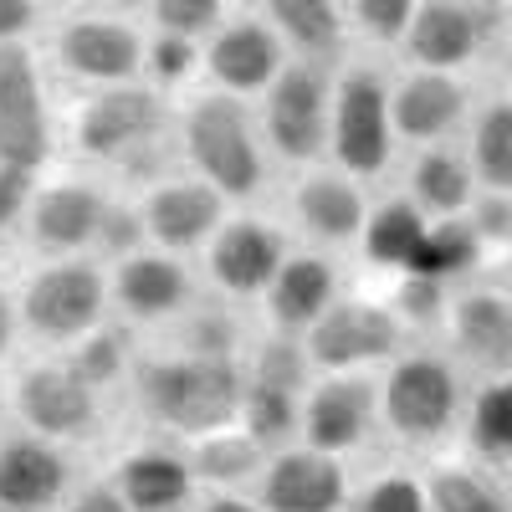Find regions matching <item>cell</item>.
I'll return each instance as SVG.
<instances>
[{
    "mask_svg": "<svg viewBox=\"0 0 512 512\" xmlns=\"http://www.w3.org/2000/svg\"><path fill=\"white\" fill-rule=\"evenodd\" d=\"M241 395H246L241 359H210L164 344V338H149L123 405L134 410L139 431L185 446L195 436L221 431V425H236Z\"/></svg>",
    "mask_w": 512,
    "mask_h": 512,
    "instance_id": "1",
    "label": "cell"
},
{
    "mask_svg": "<svg viewBox=\"0 0 512 512\" xmlns=\"http://www.w3.org/2000/svg\"><path fill=\"white\" fill-rule=\"evenodd\" d=\"M466 395L472 374L446 344H410L379 369V425L400 451L436 456L446 441H461Z\"/></svg>",
    "mask_w": 512,
    "mask_h": 512,
    "instance_id": "2",
    "label": "cell"
},
{
    "mask_svg": "<svg viewBox=\"0 0 512 512\" xmlns=\"http://www.w3.org/2000/svg\"><path fill=\"white\" fill-rule=\"evenodd\" d=\"M175 139H180V164L205 185H216L236 210L267 195L272 154H267L262 123L246 108V98H231L216 88L185 98Z\"/></svg>",
    "mask_w": 512,
    "mask_h": 512,
    "instance_id": "3",
    "label": "cell"
},
{
    "mask_svg": "<svg viewBox=\"0 0 512 512\" xmlns=\"http://www.w3.org/2000/svg\"><path fill=\"white\" fill-rule=\"evenodd\" d=\"M16 308L31 354H67L113 318V277L98 256H41L16 277Z\"/></svg>",
    "mask_w": 512,
    "mask_h": 512,
    "instance_id": "4",
    "label": "cell"
},
{
    "mask_svg": "<svg viewBox=\"0 0 512 512\" xmlns=\"http://www.w3.org/2000/svg\"><path fill=\"white\" fill-rule=\"evenodd\" d=\"M0 400H6V420L16 431H31L72 451L98 446L113 420V400L98 395L62 354H21L6 369Z\"/></svg>",
    "mask_w": 512,
    "mask_h": 512,
    "instance_id": "5",
    "label": "cell"
},
{
    "mask_svg": "<svg viewBox=\"0 0 512 512\" xmlns=\"http://www.w3.org/2000/svg\"><path fill=\"white\" fill-rule=\"evenodd\" d=\"M169 128L164 93L149 82H123V88H93L72 113V154L88 169L113 175H139L154 159Z\"/></svg>",
    "mask_w": 512,
    "mask_h": 512,
    "instance_id": "6",
    "label": "cell"
},
{
    "mask_svg": "<svg viewBox=\"0 0 512 512\" xmlns=\"http://www.w3.org/2000/svg\"><path fill=\"white\" fill-rule=\"evenodd\" d=\"M395 82L374 67H344L333 77V123H328V164H338L359 185L384 180L395 169Z\"/></svg>",
    "mask_w": 512,
    "mask_h": 512,
    "instance_id": "7",
    "label": "cell"
},
{
    "mask_svg": "<svg viewBox=\"0 0 512 512\" xmlns=\"http://www.w3.org/2000/svg\"><path fill=\"white\" fill-rule=\"evenodd\" d=\"M292 246H297V236L287 231L282 216H262L256 205L231 210V221L200 251L205 292L221 297V303H236V308H256L267 297V287L277 282Z\"/></svg>",
    "mask_w": 512,
    "mask_h": 512,
    "instance_id": "8",
    "label": "cell"
},
{
    "mask_svg": "<svg viewBox=\"0 0 512 512\" xmlns=\"http://www.w3.org/2000/svg\"><path fill=\"white\" fill-rule=\"evenodd\" d=\"M272 164L313 169L328 164V123H333V77L328 62H287L282 77L262 93L256 108Z\"/></svg>",
    "mask_w": 512,
    "mask_h": 512,
    "instance_id": "9",
    "label": "cell"
},
{
    "mask_svg": "<svg viewBox=\"0 0 512 512\" xmlns=\"http://www.w3.org/2000/svg\"><path fill=\"white\" fill-rule=\"evenodd\" d=\"M415 338L395 318V308L369 287H349L338 303L318 318V328L303 338V349L318 374H379L390 359H400Z\"/></svg>",
    "mask_w": 512,
    "mask_h": 512,
    "instance_id": "10",
    "label": "cell"
},
{
    "mask_svg": "<svg viewBox=\"0 0 512 512\" xmlns=\"http://www.w3.org/2000/svg\"><path fill=\"white\" fill-rule=\"evenodd\" d=\"M108 277H113V318L123 328H134L139 338H159L205 297L200 262L159 251V246H144L134 256H123V262H113Z\"/></svg>",
    "mask_w": 512,
    "mask_h": 512,
    "instance_id": "11",
    "label": "cell"
},
{
    "mask_svg": "<svg viewBox=\"0 0 512 512\" xmlns=\"http://www.w3.org/2000/svg\"><path fill=\"white\" fill-rule=\"evenodd\" d=\"M369 210H374L369 185L344 175L338 164H313V169H297L292 175L282 221L297 236V246H318V251L344 256L359 246V236L369 226Z\"/></svg>",
    "mask_w": 512,
    "mask_h": 512,
    "instance_id": "12",
    "label": "cell"
},
{
    "mask_svg": "<svg viewBox=\"0 0 512 512\" xmlns=\"http://www.w3.org/2000/svg\"><path fill=\"white\" fill-rule=\"evenodd\" d=\"M113 195L118 190H108L93 175L36 180L26 226H21V246L31 251V262H41V256H93Z\"/></svg>",
    "mask_w": 512,
    "mask_h": 512,
    "instance_id": "13",
    "label": "cell"
},
{
    "mask_svg": "<svg viewBox=\"0 0 512 512\" xmlns=\"http://www.w3.org/2000/svg\"><path fill=\"white\" fill-rule=\"evenodd\" d=\"M139 210H144V226H149V246L159 251H175V256H190L200 262V251L210 246L226 221H231V200L205 185L190 169H175V175H154L139 185Z\"/></svg>",
    "mask_w": 512,
    "mask_h": 512,
    "instance_id": "14",
    "label": "cell"
},
{
    "mask_svg": "<svg viewBox=\"0 0 512 512\" xmlns=\"http://www.w3.org/2000/svg\"><path fill=\"white\" fill-rule=\"evenodd\" d=\"M82 482H88L82 451L16 425L0 431V512H62Z\"/></svg>",
    "mask_w": 512,
    "mask_h": 512,
    "instance_id": "15",
    "label": "cell"
},
{
    "mask_svg": "<svg viewBox=\"0 0 512 512\" xmlns=\"http://www.w3.org/2000/svg\"><path fill=\"white\" fill-rule=\"evenodd\" d=\"M379 425V374H318L303 395V446L354 461L374 446Z\"/></svg>",
    "mask_w": 512,
    "mask_h": 512,
    "instance_id": "16",
    "label": "cell"
},
{
    "mask_svg": "<svg viewBox=\"0 0 512 512\" xmlns=\"http://www.w3.org/2000/svg\"><path fill=\"white\" fill-rule=\"evenodd\" d=\"M103 477L113 482V492L123 497L128 512H195V502H200V482L190 472L185 446L149 436V431L123 441L108 456Z\"/></svg>",
    "mask_w": 512,
    "mask_h": 512,
    "instance_id": "17",
    "label": "cell"
},
{
    "mask_svg": "<svg viewBox=\"0 0 512 512\" xmlns=\"http://www.w3.org/2000/svg\"><path fill=\"white\" fill-rule=\"evenodd\" d=\"M52 149H57V123L31 47L26 41L0 47V164L41 175L52 164Z\"/></svg>",
    "mask_w": 512,
    "mask_h": 512,
    "instance_id": "18",
    "label": "cell"
},
{
    "mask_svg": "<svg viewBox=\"0 0 512 512\" xmlns=\"http://www.w3.org/2000/svg\"><path fill=\"white\" fill-rule=\"evenodd\" d=\"M52 57L67 77L93 82V88H123L144 82L149 72V41L123 16H72L52 36Z\"/></svg>",
    "mask_w": 512,
    "mask_h": 512,
    "instance_id": "19",
    "label": "cell"
},
{
    "mask_svg": "<svg viewBox=\"0 0 512 512\" xmlns=\"http://www.w3.org/2000/svg\"><path fill=\"white\" fill-rule=\"evenodd\" d=\"M441 344L456 354V364L472 379L512 374V287L461 282L451 292Z\"/></svg>",
    "mask_w": 512,
    "mask_h": 512,
    "instance_id": "20",
    "label": "cell"
},
{
    "mask_svg": "<svg viewBox=\"0 0 512 512\" xmlns=\"http://www.w3.org/2000/svg\"><path fill=\"white\" fill-rule=\"evenodd\" d=\"M349 292L344 267L333 251L318 246H292V256L282 262L277 282L267 287V297L256 303V328L282 333V338H308L318 328V318Z\"/></svg>",
    "mask_w": 512,
    "mask_h": 512,
    "instance_id": "21",
    "label": "cell"
},
{
    "mask_svg": "<svg viewBox=\"0 0 512 512\" xmlns=\"http://www.w3.org/2000/svg\"><path fill=\"white\" fill-rule=\"evenodd\" d=\"M256 502L267 512H349L354 502V466L313 446H282L272 451Z\"/></svg>",
    "mask_w": 512,
    "mask_h": 512,
    "instance_id": "22",
    "label": "cell"
},
{
    "mask_svg": "<svg viewBox=\"0 0 512 512\" xmlns=\"http://www.w3.org/2000/svg\"><path fill=\"white\" fill-rule=\"evenodd\" d=\"M287 67V41L267 21H226L205 41V77L216 93L262 98Z\"/></svg>",
    "mask_w": 512,
    "mask_h": 512,
    "instance_id": "23",
    "label": "cell"
},
{
    "mask_svg": "<svg viewBox=\"0 0 512 512\" xmlns=\"http://www.w3.org/2000/svg\"><path fill=\"white\" fill-rule=\"evenodd\" d=\"M487 36H492V11L482 0H420L415 26L405 36V57L410 67L461 72L477 62Z\"/></svg>",
    "mask_w": 512,
    "mask_h": 512,
    "instance_id": "24",
    "label": "cell"
},
{
    "mask_svg": "<svg viewBox=\"0 0 512 512\" xmlns=\"http://www.w3.org/2000/svg\"><path fill=\"white\" fill-rule=\"evenodd\" d=\"M466 108H472V93H466V82L456 72L410 67L395 82V134L405 149L446 144L466 123Z\"/></svg>",
    "mask_w": 512,
    "mask_h": 512,
    "instance_id": "25",
    "label": "cell"
},
{
    "mask_svg": "<svg viewBox=\"0 0 512 512\" xmlns=\"http://www.w3.org/2000/svg\"><path fill=\"white\" fill-rule=\"evenodd\" d=\"M425 236H431V216L400 190V195H384V200H374V210H369V226H364V236H359V246H354V256H359V267L369 272V277H400V272H415V262H420V251H425Z\"/></svg>",
    "mask_w": 512,
    "mask_h": 512,
    "instance_id": "26",
    "label": "cell"
},
{
    "mask_svg": "<svg viewBox=\"0 0 512 512\" xmlns=\"http://www.w3.org/2000/svg\"><path fill=\"white\" fill-rule=\"evenodd\" d=\"M405 195L431 221H466L477 195H482V185H477V169H472V159H466V149L431 144V149H415V159L405 169Z\"/></svg>",
    "mask_w": 512,
    "mask_h": 512,
    "instance_id": "27",
    "label": "cell"
},
{
    "mask_svg": "<svg viewBox=\"0 0 512 512\" xmlns=\"http://www.w3.org/2000/svg\"><path fill=\"white\" fill-rule=\"evenodd\" d=\"M185 456H190V472H195L200 492H256V482H262L267 461H272V451L241 420L185 441Z\"/></svg>",
    "mask_w": 512,
    "mask_h": 512,
    "instance_id": "28",
    "label": "cell"
},
{
    "mask_svg": "<svg viewBox=\"0 0 512 512\" xmlns=\"http://www.w3.org/2000/svg\"><path fill=\"white\" fill-rule=\"evenodd\" d=\"M461 456L492 466V472H512V374L472 379L461 415Z\"/></svg>",
    "mask_w": 512,
    "mask_h": 512,
    "instance_id": "29",
    "label": "cell"
},
{
    "mask_svg": "<svg viewBox=\"0 0 512 512\" xmlns=\"http://www.w3.org/2000/svg\"><path fill=\"white\" fill-rule=\"evenodd\" d=\"M431 512H512V482L472 456H436L425 466Z\"/></svg>",
    "mask_w": 512,
    "mask_h": 512,
    "instance_id": "30",
    "label": "cell"
},
{
    "mask_svg": "<svg viewBox=\"0 0 512 512\" xmlns=\"http://www.w3.org/2000/svg\"><path fill=\"white\" fill-rule=\"evenodd\" d=\"M144 354V338L134 328H123L118 318H108L103 328H93L88 338H77V344L62 354L82 379L93 384L98 395L108 400H128V379H134V364Z\"/></svg>",
    "mask_w": 512,
    "mask_h": 512,
    "instance_id": "31",
    "label": "cell"
},
{
    "mask_svg": "<svg viewBox=\"0 0 512 512\" xmlns=\"http://www.w3.org/2000/svg\"><path fill=\"white\" fill-rule=\"evenodd\" d=\"M262 6H267V26L303 62H328L344 47V11H338V0H262Z\"/></svg>",
    "mask_w": 512,
    "mask_h": 512,
    "instance_id": "32",
    "label": "cell"
},
{
    "mask_svg": "<svg viewBox=\"0 0 512 512\" xmlns=\"http://www.w3.org/2000/svg\"><path fill=\"white\" fill-rule=\"evenodd\" d=\"M451 282L431 277V272H400V277H384L379 297L395 308V318L405 323V333L415 344H441V328L451 313Z\"/></svg>",
    "mask_w": 512,
    "mask_h": 512,
    "instance_id": "33",
    "label": "cell"
},
{
    "mask_svg": "<svg viewBox=\"0 0 512 512\" xmlns=\"http://www.w3.org/2000/svg\"><path fill=\"white\" fill-rule=\"evenodd\" d=\"M466 159L477 169V185L512 195V98H492L466 123Z\"/></svg>",
    "mask_w": 512,
    "mask_h": 512,
    "instance_id": "34",
    "label": "cell"
},
{
    "mask_svg": "<svg viewBox=\"0 0 512 512\" xmlns=\"http://www.w3.org/2000/svg\"><path fill=\"white\" fill-rule=\"evenodd\" d=\"M303 395H308V390H277V384L246 379V395H241V415H236V420H241L267 451L297 446V441H303Z\"/></svg>",
    "mask_w": 512,
    "mask_h": 512,
    "instance_id": "35",
    "label": "cell"
},
{
    "mask_svg": "<svg viewBox=\"0 0 512 512\" xmlns=\"http://www.w3.org/2000/svg\"><path fill=\"white\" fill-rule=\"evenodd\" d=\"M349 512H431V487L415 466H374L354 477Z\"/></svg>",
    "mask_w": 512,
    "mask_h": 512,
    "instance_id": "36",
    "label": "cell"
},
{
    "mask_svg": "<svg viewBox=\"0 0 512 512\" xmlns=\"http://www.w3.org/2000/svg\"><path fill=\"white\" fill-rule=\"evenodd\" d=\"M144 246H149V226H144L139 200H134V195H113L93 256H98L103 267H113V262H123V256H134V251H144Z\"/></svg>",
    "mask_w": 512,
    "mask_h": 512,
    "instance_id": "37",
    "label": "cell"
},
{
    "mask_svg": "<svg viewBox=\"0 0 512 512\" xmlns=\"http://www.w3.org/2000/svg\"><path fill=\"white\" fill-rule=\"evenodd\" d=\"M195 67H205V47H200L195 36L154 31V41H149V77H154L159 93L185 88V82L195 77Z\"/></svg>",
    "mask_w": 512,
    "mask_h": 512,
    "instance_id": "38",
    "label": "cell"
},
{
    "mask_svg": "<svg viewBox=\"0 0 512 512\" xmlns=\"http://www.w3.org/2000/svg\"><path fill=\"white\" fill-rule=\"evenodd\" d=\"M420 0H354V26L374 47H405Z\"/></svg>",
    "mask_w": 512,
    "mask_h": 512,
    "instance_id": "39",
    "label": "cell"
},
{
    "mask_svg": "<svg viewBox=\"0 0 512 512\" xmlns=\"http://www.w3.org/2000/svg\"><path fill=\"white\" fill-rule=\"evenodd\" d=\"M154 26L175 31V36H210L216 26H226V0H149Z\"/></svg>",
    "mask_w": 512,
    "mask_h": 512,
    "instance_id": "40",
    "label": "cell"
},
{
    "mask_svg": "<svg viewBox=\"0 0 512 512\" xmlns=\"http://www.w3.org/2000/svg\"><path fill=\"white\" fill-rule=\"evenodd\" d=\"M36 180H41V175H31V169L0 164V246L21 241L26 210H31V195H36Z\"/></svg>",
    "mask_w": 512,
    "mask_h": 512,
    "instance_id": "41",
    "label": "cell"
},
{
    "mask_svg": "<svg viewBox=\"0 0 512 512\" xmlns=\"http://www.w3.org/2000/svg\"><path fill=\"white\" fill-rule=\"evenodd\" d=\"M466 221H472V231H477V241L487 246V256H492V251H512V195L482 190Z\"/></svg>",
    "mask_w": 512,
    "mask_h": 512,
    "instance_id": "42",
    "label": "cell"
},
{
    "mask_svg": "<svg viewBox=\"0 0 512 512\" xmlns=\"http://www.w3.org/2000/svg\"><path fill=\"white\" fill-rule=\"evenodd\" d=\"M21 308H16V282L0 277V374L21 359Z\"/></svg>",
    "mask_w": 512,
    "mask_h": 512,
    "instance_id": "43",
    "label": "cell"
},
{
    "mask_svg": "<svg viewBox=\"0 0 512 512\" xmlns=\"http://www.w3.org/2000/svg\"><path fill=\"white\" fill-rule=\"evenodd\" d=\"M62 512H128V507H123V497L113 492V482L98 472V477H88V482H82V487L67 497Z\"/></svg>",
    "mask_w": 512,
    "mask_h": 512,
    "instance_id": "44",
    "label": "cell"
},
{
    "mask_svg": "<svg viewBox=\"0 0 512 512\" xmlns=\"http://www.w3.org/2000/svg\"><path fill=\"white\" fill-rule=\"evenodd\" d=\"M31 26H36V0H0V47L26 41Z\"/></svg>",
    "mask_w": 512,
    "mask_h": 512,
    "instance_id": "45",
    "label": "cell"
},
{
    "mask_svg": "<svg viewBox=\"0 0 512 512\" xmlns=\"http://www.w3.org/2000/svg\"><path fill=\"white\" fill-rule=\"evenodd\" d=\"M195 512H267L256 492H200Z\"/></svg>",
    "mask_w": 512,
    "mask_h": 512,
    "instance_id": "46",
    "label": "cell"
},
{
    "mask_svg": "<svg viewBox=\"0 0 512 512\" xmlns=\"http://www.w3.org/2000/svg\"><path fill=\"white\" fill-rule=\"evenodd\" d=\"M507 82H512V41H507Z\"/></svg>",
    "mask_w": 512,
    "mask_h": 512,
    "instance_id": "47",
    "label": "cell"
},
{
    "mask_svg": "<svg viewBox=\"0 0 512 512\" xmlns=\"http://www.w3.org/2000/svg\"><path fill=\"white\" fill-rule=\"evenodd\" d=\"M52 6H72V0H52Z\"/></svg>",
    "mask_w": 512,
    "mask_h": 512,
    "instance_id": "48",
    "label": "cell"
}]
</instances>
